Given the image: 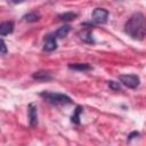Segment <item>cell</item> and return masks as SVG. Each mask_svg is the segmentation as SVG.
Here are the masks:
<instances>
[{
	"mask_svg": "<svg viewBox=\"0 0 146 146\" xmlns=\"http://www.w3.org/2000/svg\"><path fill=\"white\" fill-rule=\"evenodd\" d=\"M124 32L133 40H143L146 36V17L141 13H135L124 24Z\"/></svg>",
	"mask_w": 146,
	"mask_h": 146,
	"instance_id": "6da1fadb",
	"label": "cell"
},
{
	"mask_svg": "<svg viewBox=\"0 0 146 146\" xmlns=\"http://www.w3.org/2000/svg\"><path fill=\"white\" fill-rule=\"evenodd\" d=\"M40 96L48 103L52 105H66V104H72V99L64 95V94H58V92H49V91H43L40 94Z\"/></svg>",
	"mask_w": 146,
	"mask_h": 146,
	"instance_id": "7a4b0ae2",
	"label": "cell"
},
{
	"mask_svg": "<svg viewBox=\"0 0 146 146\" xmlns=\"http://www.w3.org/2000/svg\"><path fill=\"white\" fill-rule=\"evenodd\" d=\"M119 80L122 84H124L128 88H136L139 86V78L136 74H122L119 76Z\"/></svg>",
	"mask_w": 146,
	"mask_h": 146,
	"instance_id": "3957f363",
	"label": "cell"
},
{
	"mask_svg": "<svg viewBox=\"0 0 146 146\" xmlns=\"http://www.w3.org/2000/svg\"><path fill=\"white\" fill-rule=\"evenodd\" d=\"M108 19V11L104 8H96L92 11V21L96 24H104Z\"/></svg>",
	"mask_w": 146,
	"mask_h": 146,
	"instance_id": "277c9868",
	"label": "cell"
},
{
	"mask_svg": "<svg viewBox=\"0 0 146 146\" xmlns=\"http://www.w3.org/2000/svg\"><path fill=\"white\" fill-rule=\"evenodd\" d=\"M57 48V42H56V38L54 35H47L44 39V43H43V50L46 51H52Z\"/></svg>",
	"mask_w": 146,
	"mask_h": 146,
	"instance_id": "5b68a950",
	"label": "cell"
},
{
	"mask_svg": "<svg viewBox=\"0 0 146 146\" xmlns=\"http://www.w3.org/2000/svg\"><path fill=\"white\" fill-rule=\"evenodd\" d=\"M29 117H30V125L35 127L38 123V111L33 104H30L29 106Z\"/></svg>",
	"mask_w": 146,
	"mask_h": 146,
	"instance_id": "8992f818",
	"label": "cell"
},
{
	"mask_svg": "<svg viewBox=\"0 0 146 146\" xmlns=\"http://www.w3.org/2000/svg\"><path fill=\"white\" fill-rule=\"evenodd\" d=\"M14 30V23L11 21L8 22H3L0 25V34L1 35H7L9 33H11Z\"/></svg>",
	"mask_w": 146,
	"mask_h": 146,
	"instance_id": "52a82bcc",
	"label": "cell"
},
{
	"mask_svg": "<svg viewBox=\"0 0 146 146\" xmlns=\"http://www.w3.org/2000/svg\"><path fill=\"white\" fill-rule=\"evenodd\" d=\"M33 79L38 80V81H49L52 79L51 74L46 72V71H38V72H34L33 73Z\"/></svg>",
	"mask_w": 146,
	"mask_h": 146,
	"instance_id": "ba28073f",
	"label": "cell"
},
{
	"mask_svg": "<svg viewBox=\"0 0 146 146\" xmlns=\"http://www.w3.org/2000/svg\"><path fill=\"white\" fill-rule=\"evenodd\" d=\"M40 18H41V15H40V13H38V11H31V13H29V14H26V15L24 16V19H25L26 22H29V23L38 22Z\"/></svg>",
	"mask_w": 146,
	"mask_h": 146,
	"instance_id": "9c48e42d",
	"label": "cell"
},
{
	"mask_svg": "<svg viewBox=\"0 0 146 146\" xmlns=\"http://www.w3.org/2000/svg\"><path fill=\"white\" fill-rule=\"evenodd\" d=\"M70 68L72 70H76V71H88L90 70V65L89 64H86V63H75V64H70L68 65Z\"/></svg>",
	"mask_w": 146,
	"mask_h": 146,
	"instance_id": "30bf717a",
	"label": "cell"
},
{
	"mask_svg": "<svg viewBox=\"0 0 146 146\" xmlns=\"http://www.w3.org/2000/svg\"><path fill=\"white\" fill-rule=\"evenodd\" d=\"M71 31V26L70 25H64L62 27H59L57 31H56V36L57 38H65L68 32Z\"/></svg>",
	"mask_w": 146,
	"mask_h": 146,
	"instance_id": "8fae6325",
	"label": "cell"
},
{
	"mask_svg": "<svg viewBox=\"0 0 146 146\" xmlns=\"http://www.w3.org/2000/svg\"><path fill=\"white\" fill-rule=\"evenodd\" d=\"M76 16H78V14L72 13V11H68V13H64V14L59 15V16H58V18H59L60 21L68 22V21H73V19H75V18H76Z\"/></svg>",
	"mask_w": 146,
	"mask_h": 146,
	"instance_id": "7c38bea8",
	"label": "cell"
},
{
	"mask_svg": "<svg viewBox=\"0 0 146 146\" xmlns=\"http://www.w3.org/2000/svg\"><path fill=\"white\" fill-rule=\"evenodd\" d=\"M80 38L88 43H92L94 42V38H92V33L90 31H83L82 33H80Z\"/></svg>",
	"mask_w": 146,
	"mask_h": 146,
	"instance_id": "4fadbf2b",
	"label": "cell"
},
{
	"mask_svg": "<svg viewBox=\"0 0 146 146\" xmlns=\"http://www.w3.org/2000/svg\"><path fill=\"white\" fill-rule=\"evenodd\" d=\"M82 112V107L81 106H78L76 107V110L74 111V113H73V115L71 116V120H72V122H74V123H76V124H79L80 123V113Z\"/></svg>",
	"mask_w": 146,
	"mask_h": 146,
	"instance_id": "5bb4252c",
	"label": "cell"
},
{
	"mask_svg": "<svg viewBox=\"0 0 146 146\" xmlns=\"http://www.w3.org/2000/svg\"><path fill=\"white\" fill-rule=\"evenodd\" d=\"M108 86L111 89L113 90H120V83L119 82H115V81H108Z\"/></svg>",
	"mask_w": 146,
	"mask_h": 146,
	"instance_id": "9a60e30c",
	"label": "cell"
},
{
	"mask_svg": "<svg viewBox=\"0 0 146 146\" xmlns=\"http://www.w3.org/2000/svg\"><path fill=\"white\" fill-rule=\"evenodd\" d=\"M7 52V47H6V43L3 40H1V54L5 55Z\"/></svg>",
	"mask_w": 146,
	"mask_h": 146,
	"instance_id": "2e32d148",
	"label": "cell"
},
{
	"mask_svg": "<svg viewBox=\"0 0 146 146\" xmlns=\"http://www.w3.org/2000/svg\"><path fill=\"white\" fill-rule=\"evenodd\" d=\"M10 3H14V5H17V3H22V2H24L25 0H8Z\"/></svg>",
	"mask_w": 146,
	"mask_h": 146,
	"instance_id": "e0dca14e",
	"label": "cell"
},
{
	"mask_svg": "<svg viewBox=\"0 0 146 146\" xmlns=\"http://www.w3.org/2000/svg\"><path fill=\"white\" fill-rule=\"evenodd\" d=\"M137 136H139V132L133 131L132 133H130V135H129V139H131V138H133V137H137Z\"/></svg>",
	"mask_w": 146,
	"mask_h": 146,
	"instance_id": "ac0fdd59",
	"label": "cell"
},
{
	"mask_svg": "<svg viewBox=\"0 0 146 146\" xmlns=\"http://www.w3.org/2000/svg\"><path fill=\"white\" fill-rule=\"evenodd\" d=\"M117 1H121V0H117Z\"/></svg>",
	"mask_w": 146,
	"mask_h": 146,
	"instance_id": "d6986e66",
	"label": "cell"
}]
</instances>
